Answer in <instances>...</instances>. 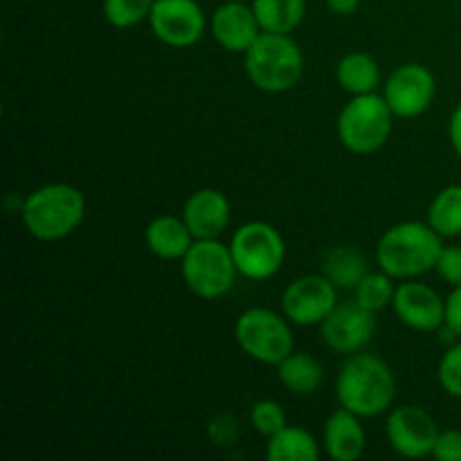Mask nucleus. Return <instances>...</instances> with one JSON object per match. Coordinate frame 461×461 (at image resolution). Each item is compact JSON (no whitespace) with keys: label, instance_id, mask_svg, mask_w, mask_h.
I'll return each mask as SVG.
<instances>
[{"label":"nucleus","instance_id":"f257e3e1","mask_svg":"<svg viewBox=\"0 0 461 461\" xmlns=\"http://www.w3.org/2000/svg\"><path fill=\"white\" fill-rule=\"evenodd\" d=\"M336 396L342 408L360 419L390 412L396 399V378L390 365L374 354L347 356L336 378Z\"/></svg>","mask_w":461,"mask_h":461},{"label":"nucleus","instance_id":"f03ea898","mask_svg":"<svg viewBox=\"0 0 461 461\" xmlns=\"http://www.w3.org/2000/svg\"><path fill=\"white\" fill-rule=\"evenodd\" d=\"M444 250V237L421 221H405L381 237L376 259L381 270L394 279H414L435 270Z\"/></svg>","mask_w":461,"mask_h":461},{"label":"nucleus","instance_id":"7ed1b4c3","mask_svg":"<svg viewBox=\"0 0 461 461\" xmlns=\"http://www.w3.org/2000/svg\"><path fill=\"white\" fill-rule=\"evenodd\" d=\"M27 232L39 241H61L86 216V198L75 185L50 183L34 189L21 205Z\"/></svg>","mask_w":461,"mask_h":461},{"label":"nucleus","instance_id":"20e7f679","mask_svg":"<svg viewBox=\"0 0 461 461\" xmlns=\"http://www.w3.org/2000/svg\"><path fill=\"white\" fill-rule=\"evenodd\" d=\"M243 68L252 86L264 93H286L304 75V54L291 34L261 32L243 52Z\"/></svg>","mask_w":461,"mask_h":461},{"label":"nucleus","instance_id":"39448f33","mask_svg":"<svg viewBox=\"0 0 461 461\" xmlns=\"http://www.w3.org/2000/svg\"><path fill=\"white\" fill-rule=\"evenodd\" d=\"M394 113L383 95H354L338 115V138L347 151L369 156L385 147L394 126Z\"/></svg>","mask_w":461,"mask_h":461},{"label":"nucleus","instance_id":"423d86ee","mask_svg":"<svg viewBox=\"0 0 461 461\" xmlns=\"http://www.w3.org/2000/svg\"><path fill=\"white\" fill-rule=\"evenodd\" d=\"M180 261L185 284L201 300H219L232 291L239 270L230 246L219 239H196Z\"/></svg>","mask_w":461,"mask_h":461},{"label":"nucleus","instance_id":"0eeeda50","mask_svg":"<svg viewBox=\"0 0 461 461\" xmlns=\"http://www.w3.org/2000/svg\"><path fill=\"white\" fill-rule=\"evenodd\" d=\"M230 252L234 257L239 275L252 282H264V279L275 277L286 259V243L266 221H250L237 228L232 241H230Z\"/></svg>","mask_w":461,"mask_h":461},{"label":"nucleus","instance_id":"6e6552de","mask_svg":"<svg viewBox=\"0 0 461 461\" xmlns=\"http://www.w3.org/2000/svg\"><path fill=\"white\" fill-rule=\"evenodd\" d=\"M234 338L239 347L261 365H279L293 354V331L288 327L286 315H279L270 309L243 311L234 324Z\"/></svg>","mask_w":461,"mask_h":461},{"label":"nucleus","instance_id":"1a4fd4ad","mask_svg":"<svg viewBox=\"0 0 461 461\" xmlns=\"http://www.w3.org/2000/svg\"><path fill=\"white\" fill-rule=\"evenodd\" d=\"M376 333V313L365 309L358 300L342 302L320 324L324 345L336 354H358L372 342Z\"/></svg>","mask_w":461,"mask_h":461},{"label":"nucleus","instance_id":"9d476101","mask_svg":"<svg viewBox=\"0 0 461 461\" xmlns=\"http://www.w3.org/2000/svg\"><path fill=\"white\" fill-rule=\"evenodd\" d=\"M338 288L324 275L297 277L282 295V313L297 327H315L336 309Z\"/></svg>","mask_w":461,"mask_h":461},{"label":"nucleus","instance_id":"9b49d317","mask_svg":"<svg viewBox=\"0 0 461 461\" xmlns=\"http://www.w3.org/2000/svg\"><path fill=\"white\" fill-rule=\"evenodd\" d=\"M149 25L169 48H192L205 34V14L196 0H156Z\"/></svg>","mask_w":461,"mask_h":461},{"label":"nucleus","instance_id":"f8f14e48","mask_svg":"<svg viewBox=\"0 0 461 461\" xmlns=\"http://www.w3.org/2000/svg\"><path fill=\"white\" fill-rule=\"evenodd\" d=\"M435 75L421 63H403L385 81L383 97L390 104L392 113L401 120H412L423 115L435 102Z\"/></svg>","mask_w":461,"mask_h":461},{"label":"nucleus","instance_id":"ddd939ff","mask_svg":"<svg viewBox=\"0 0 461 461\" xmlns=\"http://www.w3.org/2000/svg\"><path fill=\"white\" fill-rule=\"evenodd\" d=\"M387 441L399 455L410 459H423L432 455L439 437L437 421L417 405H401L390 410L385 423Z\"/></svg>","mask_w":461,"mask_h":461},{"label":"nucleus","instance_id":"4468645a","mask_svg":"<svg viewBox=\"0 0 461 461\" xmlns=\"http://www.w3.org/2000/svg\"><path fill=\"white\" fill-rule=\"evenodd\" d=\"M392 306H394L396 318L414 331L432 333L446 327V300H441L439 293L432 291L428 284H399Z\"/></svg>","mask_w":461,"mask_h":461},{"label":"nucleus","instance_id":"2eb2a0df","mask_svg":"<svg viewBox=\"0 0 461 461\" xmlns=\"http://www.w3.org/2000/svg\"><path fill=\"white\" fill-rule=\"evenodd\" d=\"M210 30L221 48L228 50V52L241 54L261 34V25L257 21L255 9L248 7L241 0H228V3L219 5L216 12L212 14Z\"/></svg>","mask_w":461,"mask_h":461},{"label":"nucleus","instance_id":"dca6fc26","mask_svg":"<svg viewBox=\"0 0 461 461\" xmlns=\"http://www.w3.org/2000/svg\"><path fill=\"white\" fill-rule=\"evenodd\" d=\"M230 216L228 196L212 187L194 192L183 207V219L194 239H219L230 225Z\"/></svg>","mask_w":461,"mask_h":461},{"label":"nucleus","instance_id":"f3484780","mask_svg":"<svg viewBox=\"0 0 461 461\" xmlns=\"http://www.w3.org/2000/svg\"><path fill=\"white\" fill-rule=\"evenodd\" d=\"M365 437L358 414L342 408L336 410L324 423V450L333 461H356L363 457Z\"/></svg>","mask_w":461,"mask_h":461},{"label":"nucleus","instance_id":"a211bd4d","mask_svg":"<svg viewBox=\"0 0 461 461\" xmlns=\"http://www.w3.org/2000/svg\"><path fill=\"white\" fill-rule=\"evenodd\" d=\"M144 239H147V246L153 255L169 261L183 259L189 248L194 246V241H196L183 216L171 214L153 219L149 223L147 232H144Z\"/></svg>","mask_w":461,"mask_h":461},{"label":"nucleus","instance_id":"6ab92c4d","mask_svg":"<svg viewBox=\"0 0 461 461\" xmlns=\"http://www.w3.org/2000/svg\"><path fill=\"white\" fill-rule=\"evenodd\" d=\"M336 79L349 95H367L381 84V68L372 54L351 52L338 61Z\"/></svg>","mask_w":461,"mask_h":461},{"label":"nucleus","instance_id":"aec40b11","mask_svg":"<svg viewBox=\"0 0 461 461\" xmlns=\"http://www.w3.org/2000/svg\"><path fill=\"white\" fill-rule=\"evenodd\" d=\"M367 261L363 252L351 246H338L327 252L322 261V275L338 288V291H356L363 277L367 275Z\"/></svg>","mask_w":461,"mask_h":461},{"label":"nucleus","instance_id":"412c9836","mask_svg":"<svg viewBox=\"0 0 461 461\" xmlns=\"http://www.w3.org/2000/svg\"><path fill=\"white\" fill-rule=\"evenodd\" d=\"M277 376L286 390H291L293 394H315L322 385L324 369L313 356L309 354H295L293 351L288 358H284L277 365Z\"/></svg>","mask_w":461,"mask_h":461},{"label":"nucleus","instance_id":"4be33fe9","mask_svg":"<svg viewBox=\"0 0 461 461\" xmlns=\"http://www.w3.org/2000/svg\"><path fill=\"white\" fill-rule=\"evenodd\" d=\"M261 32L291 34L302 25L306 14V0H252Z\"/></svg>","mask_w":461,"mask_h":461},{"label":"nucleus","instance_id":"5701e85b","mask_svg":"<svg viewBox=\"0 0 461 461\" xmlns=\"http://www.w3.org/2000/svg\"><path fill=\"white\" fill-rule=\"evenodd\" d=\"M266 457L270 461H318L320 444L304 428L286 426L268 439Z\"/></svg>","mask_w":461,"mask_h":461},{"label":"nucleus","instance_id":"b1692460","mask_svg":"<svg viewBox=\"0 0 461 461\" xmlns=\"http://www.w3.org/2000/svg\"><path fill=\"white\" fill-rule=\"evenodd\" d=\"M428 223L444 239L461 237V185H448L432 198Z\"/></svg>","mask_w":461,"mask_h":461},{"label":"nucleus","instance_id":"393cba45","mask_svg":"<svg viewBox=\"0 0 461 461\" xmlns=\"http://www.w3.org/2000/svg\"><path fill=\"white\" fill-rule=\"evenodd\" d=\"M392 279L394 277H392V275H387L385 270H381V273H367L363 277V282L356 286L354 300H358L365 309L374 311V313L381 309H385V306L392 304V300H394V293H396V286Z\"/></svg>","mask_w":461,"mask_h":461},{"label":"nucleus","instance_id":"a878e982","mask_svg":"<svg viewBox=\"0 0 461 461\" xmlns=\"http://www.w3.org/2000/svg\"><path fill=\"white\" fill-rule=\"evenodd\" d=\"M156 0H104L102 12L104 18L117 30H129L149 21Z\"/></svg>","mask_w":461,"mask_h":461},{"label":"nucleus","instance_id":"bb28decb","mask_svg":"<svg viewBox=\"0 0 461 461\" xmlns=\"http://www.w3.org/2000/svg\"><path fill=\"white\" fill-rule=\"evenodd\" d=\"M250 421H252V428H255L259 435H264L266 439H270V437H275L279 430H284V428L288 426V419H286V412H284V408L277 403V401H270V399L257 401V403L252 405Z\"/></svg>","mask_w":461,"mask_h":461},{"label":"nucleus","instance_id":"cd10ccee","mask_svg":"<svg viewBox=\"0 0 461 461\" xmlns=\"http://www.w3.org/2000/svg\"><path fill=\"white\" fill-rule=\"evenodd\" d=\"M437 376H439V385L444 387L446 394L461 399V342L448 347L446 354L441 356Z\"/></svg>","mask_w":461,"mask_h":461},{"label":"nucleus","instance_id":"c85d7f7f","mask_svg":"<svg viewBox=\"0 0 461 461\" xmlns=\"http://www.w3.org/2000/svg\"><path fill=\"white\" fill-rule=\"evenodd\" d=\"M207 437H210L212 444L216 448H228L234 446L241 437V426H239V419L230 412H221L216 417L210 419L207 423Z\"/></svg>","mask_w":461,"mask_h":461},{"label":"nucleus","instance_id":"c756f323","mask_svg":"<svg viewBox=\"0 0 461 461\" xmlns=\"http://www.w3.org/2000/svg\"><path fill=\"white\" fill-rule=\"evenodd\" d=\"M437 275L450 286H461V248L459 246H444L439 259L435 266Z\"/></svg>","mask_w":461,"mask_h":461},{"label":"nucleus","instance_id":"7c9ffc66","mask_svg":"<svg viewBox=\"0 0 461 461\" xmlns=\"http://www.w3.org/2000/svg\"><path fill=\"white\" fill-rule=\"evenodd\" d=\"M432 457L439 461H461V430L439 432Z\"/></svg>","mask_w":461,"mask_h":461},{"label":"nucleus","instance_id":"2f4dec72","mask_svg":"<svg viewBox=\"0 0 461 461\" xmlns=\"http://www.w3.org/2000/svg\"><path fill=\"white\" fill-rule=\"evenodd\" d=\"M446 329L461 336V286H455L446 297Z\"/></svg>","mask_w":461,"mask_h":461},{"label":"nucleus","instance_id":"473e14b6","mask_svg":"<svg viewBox=\"0 0 461 461\" xmlns=\"http://www.w3.org/2000/svg\"><path fill=\"white\" fill-rule=\"evenodd\" d=\"M448 135H450V144L457 151V156H461V104L453 111V117H450L448 124Z\"/></svg>","mask_w":461,"mask_h":461},{"label":"nucleus","instance_id":"72a5a7b5","mask_svg":"<svg viewBox=\"0 0 461 461\" xmlns=\"http://www.w3.org/2000/svg\"><path fill=\"white\" fill-rule=\"evenodd\" d=\"M327 5L338 16H349V14H354L358 9L360 0H327Z\"/></svg>","mask_w":461,"mask_h":461},{"label":"nucleus","instance_id":"f704fd0d","mask_svg":"<svg viewBox=\"0 0 461 461\" xmlns=\"http://www.w3.org/2000/svg\"><path fill=\"white\" fill-rule=\"evenodd\" d=\"M241 3H252V0H241Z\"/></svg>","mask_w":461,"mask_h":461}]
</instances>
